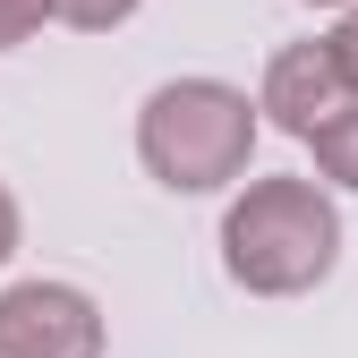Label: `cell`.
<instances>
[{
    "mask_svg": "<svg viewBox=\"0 0 358 358\" xmlns=\"http://www.w3.org/2000/svg\"><path fill=\"white\" fill-rule=\"evenodd\" d=\"M324 43H333V60H341V69H350V85H358V9H350V17H341Z\"/></svg>",
    "mask_w": 358,
    "mask_h": 358,
    "instance_id": "obj_8",
    "label": "cell"
},
{
    "mask_svg": "<svg viewBox=\"0 0 358 358\" xmlns=\"http://www.w3.org/2000/svg\"><path fill=\"white\" fill-rule=\"evenodd\" d=\"M52 17H69V26H85V34H103V26H120V17H137V0H52Z\"/></svg>",
    "mask_w": 358,
    "mask_h": 358,
    "instance_id": "obj_6",
    "label": "cell"
},
{
    "mask_svg": "<svg viewBox=\"0 0 358 358\" xmlns=\"http://www.w3.org/2000/svg\"><path fill=\"white\" fill-rule=\"evenodd\" d=\"M358 103L350 69L333 60V43H290V52H273V69H264V94L256 111H273V128H290V137L307 145L324 120H341Z\"/></svg>",
    "mask_w": 358,
    "mask_h": 358,
    "instance_id": "obj_4",
    "label": "cell"
},
{
    "mask_svg": "<svg viewBox=\"0 0 358 358\" xmlns=\"http://www.w3.org/2000/svg\"><path fill=\"white\" fill-rule=\"evenodd\" d=\"M0 358H103V316L69 282L0 290Z\"/></svg>",
    "mask_w": 358,
    "mask_h": 358,
    "instance_id": "obj_3",
    "label": "cell"
},
{
    "mask_svg": "<svg viewBox=\"0 0 358 358\" xmlns=\"http://www.w3.org/2000/svg\"><path fill=\"white\" fill-rule=\"evenodd\" d=\"M43 17H52V0H0V52H17Z\"/></svg>",
    "mask_w": 358,
    "mask_h": 358,
    "instance_id": "obj_7",
    "label": "cell"
},
{
    "mask_svg": "<svg viewBox=\"0 0 358 358\" xmlns=\"http://www.w3.org/2000/svg\"><path fill=\"white\" fill-rule=\"evenodd\" d=\"M137 154L179 196L231 188L248 171V154H256V111H248L239 85H222V77H171L137 111Z\"/></svg>",
    "mask_w": 358,
    "mask_h": 358,
    "instance_id": "obj_2",
    "label": "cell"
},
{
    "mask_svg": "<svg viewBox=\"0 0 358 358\" xmlns=\"http://www.w3.org/2000/svg\"><path fill=\"white\" fill-rule=\"evenodd\" d=\"M9 256H17V196L0 188V264H9Z\"/></svg>",
    "mask_w": 358,
    "mask_h": 358,
    "instance_id": "obj_9",
    "label": "cell"
},
{
    "mask_svg": "<svg viewBox=\"0 0 358 358\" xmlns=\"http://www.w3.org/2000/svg\"><path fill=\"white\" fill-rule=\"evenodd\" d=\"M307 145H316V171L333 179V188H358V111L324 120V128H316V137H307Z\"/></svg>",
    "mask_w": 358,
    "mask_h": 358,
    "instance_id": "obj_5",
    "label": "cell"
},
{
    "mask_svg": "<svg viewBox=\"0 0 358 358\" xmlns=\"http://www.w3.org/2000/svg\"><path fill=\"white\" fill-rule=\"evenodd\" d=\"M341 256V213L316 179H256V188L222 213V264L256 299L316 290Z\"/></svg>",
    "mask_w": 358,
    "mask_h": 358,
    "instance_id": "obj_1",
    "label": "cell"
}]
</instances>
